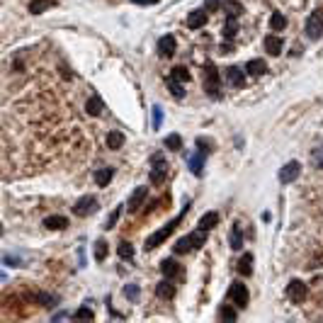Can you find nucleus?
Here are the masks:
<instances>
[{
    "instance_id": "34",
    "label": "nucleus",
    "mask_w": 323,
    "mask_h": 323,
    "mask_svg": "<svg viewBox=\"0 0 323 323\" xmlns=\"http://www.w3.org/2000/svg\"><path fill=\"white\" fill-rule=\"evenodd\" d=\"M119 216H122V204H117V209H112V214L107 216V221H105V229L110 231L117 226V221H119Z\"/></svg>"
},
{
    "instance_id": "1",
    "label": "nucleus",
    "mask_w": 323,
    "mask_h": 323,
    "mask_svg": "<svg viewBox=\"0 0 323 323\" xmlns=\"http://www.w3.org/2000/svg\"><path fill=\"white\" fill-rule=\"evenodd\" d=\"M204 243H207V231L197 229V231H192V233L183 236V238H180L175 246H173V250H175L177 255H185V253H192V250L202 248Z\"/></svg>"
},
{
    "instance_id": "10",
    "label": "nucleus",
    "mask_w": 323,
    "mask_h": 323,
    "mask_svg": "<svg viewBox=\"0 0 323 323\" xmlns=\"http://www.w3.org/2000/svg\"><path fill=\"white\" fill-rule=\"evenodd\" d=\"M177 49V42L173 34H163V37L158 39V54L163 56V58H170V56L175 54Z\"/></svg>"
},
{
    "instance_id": "31",
    "label": "nucleus",
    "mask_w": 323,
    "mask_h": 323,
    "mask_svg": "<svg viewBox=\"0 0 323 323\" xmlns=\"http://www.w3.org/2000/svg\"><path fill=\"white\" fill-rule=\"evenodd\" d=\"M192 75H190V71L185 68V66H175L173 68V73H170V80H177V83H187Z\"/></svg>"
},
{
    "instance_id": "9",
    "label": "nucleus",
    "mask_w": 323,
    "mask_h": 323,
    "mask_svg": "<svg viewBox=\"0 0 323 323\" xmlns=\"http://www.w3.org/2000/svg\"><path fill=\"white\" fill-rule=\"evenodd\" d=\"M287 296H289L294 304H301L306 299V285L301 279H292V282L287 285Z\"/></svg>"
},
{
    "instance_id": "12",
    "label": "nucleus",
    "mask_w": 323,
    "mask_h": 323,
    "mask_svg": "<svg viewBox=\"0 0 323 323\" xmlns=\"http://www.w3.org/2000/svg\"><path fill=\"white\" fill-rule=\"evenodd\" d=\"M156 296L158 299H166V301H170V299H175V285L170 282V279H160L156 285Z\"/></svg>"
},
{
    "instance_id": "41",
    "label": "nucleus",
    "mask_w": 323,
    "mask_h": 323,
    "mask_svg": "<svg viewBox=\"0 0 323 323\" xmlns=\"http://www.w3.org/2000/svg\"><path fill=\"white\" fill-rule=\"evenodd\" d=\"M107 258V240H97L95 243V260H105Z\"/></svg>"
},
{
    "instance_id": "15",
    "label": "nucleus",
    "mask_w": 323,
    "mask_h": 323,
    "mask_svg": "<svg viewBox=\"0 0 323 323\" xmlns=\"http://www.w3.org/2000/svg\"><path fill=\"white\" fill-rule=\"evenodd\" d=\"M146 194H148V187H136V190H134V194L129 197V212L131 214H136V209L144 204V199H146Z\"/></svg>"
},
{
    "instance_id": "43",
    "label": "nucleus",
    "mask_w": 323,
    "mask_h": 323,
    "mask_svg": "<svg viewBox=\"0 0 323 323\" xmlns=\"http://www.w3.org/2000/svg\"><path fill=\"white\" fill-rule=\"evenodd\" d=\"M73 318H85V321H92V318H95V314H92L90 309H78V311L73 314Z\"/></svg>"
},
{
    "instance_id": "30",
    "label": "nucleus",
    "mask_w": 323,
    "mask_h": 323,
    "mask_svg": "<svg viewBox=\"0 0 323 323\" xmlns=\"http://www.w3.org/2000/svg\"><path fill=\"white\" fill-rule=\"evenodd\" d=\"M163 146L170 148V151H180V148H183V136H180V134H168V136L163 138Z\"/></svg>"
},
{
    "instance_id": "46",
    "label": "nucleus",
    "mask_w": 323,
    "mask_h": 323,
    "mask_svg": "<svg viewBox=\"0 0 323 323\" xmlns=\"http://www.w3.org/2000/svg\"><path fill=\"white\" fill-rule=\"evenodd\" d=\"M51 318H54V321H61V318H68V314H66V311H58V314H54Z\"/></svg>"
},
{
    "instance_id": "6",
    "label": "nucleus",
    "mask_w": 323,
    "mask_h": 323,
    "mask_svg": "<svg viewBox=\"0 0 323 323\" xmlns=\"http://www.w3.org/2000/svg\"><path fill=\"white\" fill-rule=\"evenodd\" d=\"M229 296L238 309H246V306H248V287L243 285V282H233L229 289Z\"/></svg>"
},
{
    "instance_id": "17",
    "label": "nucleus",
    "mask_w": 323,
    "mask_h": 323,
    "mask_svg": "<svg viewBox=\"0 0 323 323\" xmlns=\"http://www.w3.org/2000/svg\"><path fill=\"white\" fill-rule=\"evenodd\" d=\"M44 226L51 231H64L66 226H68V219H66V216H58V214H51V216L44 219Z\"/></svg>"
},
{
    "instance_id": "29",
    "label": "nucleus",
    "mask_w": 323,
    "mask_h": 323,
    "mask_svg": "<svg viewBox=\"0 0 323 323\" xmlns=\"http://www.w3.org/2000/svg\"><path fill=\"white\" fill-rule=\"evenodd\" d=\"M287 27V17L282 12H272V17H270V29L272 32H282Z\"/></svg>"
},
{
    "instance_id": "27",
    "label": "nucleus",
    "mask_w": 323,
    "mask_h": 323,
    "mask_svg": "<svg viewBox=\"0 0 323 323\" xmlns=\"http://www.w3.org/2000/svg\"><path fill=\"white\" fill-rule=\"evenodd\" d=\"M124 146V134L122 131H110L107 134V148H112V151H117V148Z\"/></svg>"
},
{
    "instance_id": "21",
    "label": "nucleus",
    "mask_w": 323,
    "mask_h": 323,
    "mask_svg": "<svg viewBox=\"0 0 323 323\" xmlns=\"http://www.w3.org/2000/svg\"><path fill=\"white\" fill-rule=\"evenodd\" d=\"M221 10L226 12V17H238V15H243V5H240L238 0H224Z\"/></svg>"
},
{
    "instance_id": "22",
    "label": "nucleus",
    "mask_w": 323,
    "mask_h": 323,
    "mask_svg": "<svg viewBox=\"0 0 323 323\" xmlns=\"http://www.w3.org/2000/svg\"><path fill=\"white\" fill-rule=\"evenodd\" d=\"M56 3L54 0H32L27 5V10L32 12V15H42V12H46V10H51Z\"/></svg>"
},
{
    "instance_id": "20",
    "label": "nucleus",
    "mask_w": 323,
    "mask_h": 323,
    "mask_svg": "<svg viewBox=\"0 0 323 323\" xmlns=\"http://www.w3.org/2000/svg\"><path fill=\"white\" fill-rule=\"evenodd\" d=\"M114 177V168H97V173H95V183H97V187H107L110 185V180Z\"/></svg>"
},
{
    "instance_id": "44",
    "label": "nucleus",
    "mask_w": 323,
    "mask_h": 323,
    "mask_svg": "<svg viewBox=\"0 0 323 323\" xmlns=\"http://www.w3.org/2000/svg\"><path fill=\"white\" fill-rule=\"evenodd\" d=\"M219 5H221V0H204V8L207 10H216Z\"/></svg>"
},
{
    "instance_id": "26",
    "label": "nucleus",
    "mask_w": 323,
    "mask_h": 323,
    "mask_svg": "<svg viewBox=\"0 0 323 323\" xmlns=\"http://www.w3.org/2000/svg\"><path fill=\"white\" fill-rule=\"evenodd\" d=\"M229 243L233 250H240L243 248V231H240L238 224H233V229H231V236H229Z\"/></svg>"
},
{
    "instance_id": "11",
    "label": "nucleus",
    "mask_w": 323,
    "mask_h": 323,
    "mask_svg": "<svg viewBox=\"0 0 323 323\" xmlns=\"http://www.w3.org/2000/svg\"><path fill=\"white\" fill-rule=\"evenodd\" d=\"M207 22H209V10L199 8V10H194V12H190V17H187V27L199 29V27H204Z\"/></svg>"
},
{
    "instance_id": "28",
    "label": "nucleus",
    "mask_w": 323,
    "mask_h": 323,
    "mask_svg": "<svg viewBox=\"0 0 323 323\" xmlns=\"http://www.w3.org/2000/svg\"><path fill=\"white\" fill-rule=\"evenodd\" d=\"M85 110H88V114H92V117H97V114H102V110H105V105H102L100 97H90V100L85 102Z\"/></svg>"
},
{
    "instance_id": "32",
    "label": "nucleus",
    "mask_w": 323,
    "mask_h": 323,
    "mask_svg": "<svg viewBox=\"0 0 323 323\" xmlns=\"http://www.w3.org/2000/svg\"><path fill=\"white\" fill-rule=\"evenodd\" d=\"M236 32H238V22H236V17H229L226 25H224V39L231 42V39L236 37Z\"/></svg>"
},
{
    "instance_id": "23",
    "label": "nucleus",
    "mask_w": 323,
    "mask_h": 323,
    "mask_svg": "<svg viewBox=\"0 0 323 323\" xmlns=\"http://www.w3.org/2000/svg\"><path fill=\"white\" fill-rule=\"evenodd\" d=\"M216 224H219V214H216V212H207V214H202V219H199L197 226H199L202 231H212Z\"/></svg>"
},
{
    "instance_id": "8",
    "label": "nucleus",
    "mask_w": 323,
    "mask_h": 323,
    "mask_svg": "<svg viewBox=\"0 0 323 323\" xmlns=\"http://www.w3.org/2000/svg\"><path fill=\"white\" fill-rule=\"evenodd\" d=\"M299 175H301V163H299V160H292V163H287V166L279 170V183L292 185Z\"/></svg>"
},
{
    "instance_id": "40",
    "label": "nucleus",
    "mask_w": 323,
    "mask_h": 323,
    "mask_svg": "<svg viewBox=\"0 0 323 323\" xmlns=\"http://www.w3.org/2000/svg\"><path fill=\"white\" fill-rule=\"evenodd\" d=\"M311 163H314L318 170H323V146H318V148L311 151Z\"/></svg>"
},
{
    "instance_id": "45",
    "label": "nucleus",
    "mask_w": 323,
    "mask_h": 323,
    "mask_svg": "<svg viewBox=\"0 0 323 323\" xmlns=\"http://www.w3.org/2000/svg\"><path fill=\"white\" fill-rule=\"evenodd\" d=\"M131 3H136V5H156L158 0H131Z\"/></svg>"
},
{
    "instance_id": "5",
    "label": "nucleus",
    "mask_w": 323,
    "mask_h": 323,
    "mask_svg": "<svg viewBox=\"0 0 323 323\" xmlns=\"http://www.w3.org/2000/svg\"><path fill=\"white\" fill-rule=\"evenodd\" d=\"M204 90L209 97H221V88H219V73H216V68L212 64L204 68Z\"/></svg>"
},
{
    "instance_id": "19",
    "label": "nucleus",
    "mask_w": 323,
    "mask_h": 323,
    "mask_svg": "<svg viewBox=\"0 0 323 323\" xmlns=\"http://www.w3.org/2000/svg\"><path fill=\"white\" fill-rule=\"evenodd\" d=\"M160 272H163V277H168V279H173V277L180 275V265H177L173 258H166L163 263H160Z\"/></svg>"
},
{
    "instance_id": "3",
    "label": "nucleus",
    "mask_w": 323,
    "mask_h": 323,
    "mask_svg": "<svg viewBox=\"0 0 323 323\" xmlns=\"http://www.w3.org/2000/svg\"><path fill=\"white\" fill-rule=\"evenodd\" d=\"M97 197L95 194H83L78 202L73 204V214L78 216V219H85V216H92V214L97 212Z\"/></svg>"
},
{
    "instance_id": "4",
    "label": "nucleus",
    "mask_w": 323,
    "mask_h": 323,
    "mask_svg": "<svg viewBox=\"0 0 323 323\" xmlns=\"http://www.w3.org/2000/svg\"><path fill=\"white\" fill-rule=\"evenodd\" d=\"M304 32H306V37L311 39V42H316V39L323 37V8H318V10L311 12V17L306 19Z\"/></svg>"
},
{
    "instance_id": "35",
    "label": "nucleus",
    "mask_w": 323,
    "mask_h": 323,
    "mask_svg": "<svg viewBox=\"0 0 323 323\" xmlns=\"http://www.w3.org/2000/svg\"><path fill=\"white\" fill-rule=\"evenodd\" d=\"M168 88H170V95H173L175 100H183V97H185L183 83H177V80H168Z\"/></svg>"
},
{
    "instance_id": "24",
    "label": "nucleus",
    "mask_w": 323,
    "mask_h": 323,
    "mask_svg": "<svg viewBox=\"0 0 323 323\" xmlns=\"http://www.w3.org/2000/svg\"><path fill=\"white\" fill-rule=\"evenodd\" d=\"M204 158H207V153H202V151H197V153L190 158V170H192V175H202Z\"/></svg>"
},
{
    "instance_id": "33",
    "label": "nucleus",
    "mask_w": 323,
    "mask_h": 323,
    "mask_svg": "<svg viewBox=\"0 0 323 323\" xmlns=\"http://www.w3.org/2000/svg\"><path fill=\"white\" fill-rule=\"evenodd\" d=\"M117 255H119L122 260H131L134 258V246H131L129 240H122L119 246H117Z\"/></svg>"
},
{
    "instance_id": "25",
    "label": "nucleus",
    "mask_w": 323,
    "mask_h": 323,
    "mask_svg": "<svg viewBox=\"0 0 323 323\" xmlns=\"http://www.w3.org/2000/svg\"><path fill=\"white\" fill-rule=\"evenodd\" d=\"M282 39L279 37H272V34H270L268 39H265V51H268V54H272V56H279L282 54Z\"/></svg>"
},
{
    "instance_id": "39",
    "label": "nucleus",
    "mask_w": 323,
    "mask_h": 323,
    "mask_svg": "<svg viewBox=\"0 0 323 323\" xmlns=\"http://www.w3.org/2000/svg\"><path fill=\"white\" fill-rule=\"evenodd\" d=\"M197 148H199L202 153H212V151H214V141H209L207 136H199V138H197Z\"/></svg>"
},
{
    "instance_id": "14",
    "label": "nucleus",
    "mask_w": 323,
    "mask_h": 323,
    "mask_svg": "<svg viewBox=\"0 0 323 323\" xmlns=\"http://www.w3.org/2000/svg\"><path fill=\"white\" fill-rule=\"evenodd\" d=\"M226 80H229L231 85H236V88H243V85H246V73L240 71L238 66H229V68H226Z\"/></svg>"
},
{
    "instance_id": "18",
    "label": "nucleus",
    "mask_w": 323,
    "mask_h": 323,
    "mask_svg": "<svg viewBox=\"0 0 323 323\" xmlns=\"http://www.w3.org/2000/svg\"><path fill=\"white\" fill-rule=\"evenodd\" d=\"M236 268H238V275H243V277L253 275V253H243Z\"/></svg>"
},
{
    "instance_id": "13",
    "label": "nucleus",
    "mask_w": 323,
    "mask_h": 323,
    "mask_svg": "<svg viewBox=\"0 0 323 323\" xmlns=\"http://www.w3.org/2000/svg\"><path fill=\"white\" fill-rule=\"evenodd\" d=\"M246 73L253 75V78H260V75L268 73V61L265 58H253L246 64Z\"/></svg>"
},
{
    "instance_id": "36",
    "label": "nucleus",
    "mask_w": 323,
    "mask_h": 323,
    "mask_svg": "<svg viewBox=\"0 0 323 323\" xmlns=\"http://www.w3.org/2000/svg\"><path fill=\"white\" fill-rule=\"evenodd\" d=\"M151 124H153V129H160L163 127V107H153V114H151Z\"/></svg>"
},
{
    "instance_id": "16",
    "label": "nucleus",
    "mask_w": 323,
    "mask_h": 323,
    "mask_svg": "<svg viewBox=\"0 0 323 323\" xmlns=\"http://www.w3.org/2000/svg\"><path fill=\"white\" fill-rule=\"evenodd\" d=\"M29 299H32V301H37V304H42V306H46V309H54V306H58V296L46 294V292H37V294H29Z\"/></svg>"
},
{
    "instance_id": "37",
    "label": "nucleus",
    "mask_w": 323,
    "mask_h": 323,
    "mask_svg": "<svg viewBox=\"0 0 323 323\" xmlns=\"http://www.w3.org/2000/svg\"><path fill=\"white\" fill-rule=\"evenodd\" d=\"M236 309H233V306H221V309H219V318H221V321H236Z\"/></svg>"
},
{
    "instance_id": "38",
    "label": "nucleus",
    "mask_w": 323,
    "mask_h": 323,
    "mask_svg": "<svg viewBox=\"0 0 323 323\" xmlns=\"http://www.w3.org/2000/svg\"><path fill=\"white\" fill-rule=\"evenodd\" d=\"M3 265H8V268H22V258L8 253V255H3Z\"/></svg>"
},
{
    "instance_id": "7",
    "label": "nucleus",
    "mask_w": 323,
    "mask_h": 323,
    "mask_svg": "<svg viewBox=\"0 0 323 323\" xmlns=\"http://www.w3.org/2000/svg\"><path fill=\"white\" fill-rule=\"evenodd\" d=\"M168 175V163H166V158L160 156V153H156L153 156V170H151V183L153 185H160L163 180H166Z\"/></svg>"
},
{
    "instance_id": "42",
    "label": "nucleus",
    "mask_w": 323,
    "mask_h": 323,
    "mask_svg": "<svg viewBox=\"0 0 323 323\" xmlns=\"http://www.w3.org/2000/svg\"><path fill=\"white\" fill-rule=\"evenodd\" d=\"M138 294H141V289H138V285H127L124 287V296L129 299V301H136Z\"/></svg>"
},
{
    "instance_id": "2",
    "label": "nucleus",
    "mask_w": 323,
    "mask_h": 323,
    "mask_svg": "<svg viewBox=\"0 0 323 323\" xmlns=\"http://www.w3.org/2000/svg\"><path fill=\"white\" fill-rule=\"evenodd\" d=\"M183 221V216H177V219H173V221H168L163 229H158L153 236H148V240H146V250H153V248H158L160 243H166L170 236H173V231L177 229V224Z\"/></svg>"
}]
</instances>
